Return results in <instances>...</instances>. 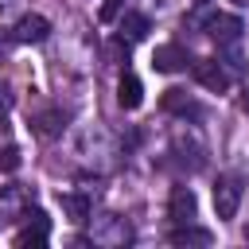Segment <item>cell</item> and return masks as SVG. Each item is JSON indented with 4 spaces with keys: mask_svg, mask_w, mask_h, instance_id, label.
<instances>
[{
    "mask_svg": "<svg viewBox=\"0 0 249 249\" xmlns=\"http://www.w3.org/2000/svg\"><path fill=\"white\" fill-rule=\"evenodd\" d=\"M195 82H198V86H206L210 93H226L230 74L222 70V62H218V58H198V62H195Z\"/></svg>",
    "mask_w": 249,
    "mask_h": 249,
    "instance_id": "7a4b0ae2",
    "label": "cell"
},
{
    "mask_svg": "<svg viewBox=\"0 0 249 249\" xmlns=\"http://www.w3.org/2000/svg\"><path fill=\"white\" fill-rule=\"evenodd\" d=\"M12 35H16V43H43V39L51 35V23H47L43 16H23V19L12 27Z\"/></svg>",
    "mask_w": 249,
    "mask_h": 249,
    "instance_id": "52a82bcc",
    "label": "cell"
},
{
    "mask_svg": "<svg viewBox=\"0 0 249 249\" xmlns=\"http://www.w3.org/2000/svg\"><path fill=\"white\" fill-rule=\"evenodd\" d=\"M245 113H249V89H245Z\"/></svg>",
    "mask_w": 249,
    "mask_h": 249,
    "instance_id": "ffe728a7",
    "label": "cell"
},
{
    "mask_svg": "<svg viewBox=\"0 0 249 249\" xmlns=\"http://www.w3.org/2000/svg\"><path fill=\"white\" fill-rule=\"evenodd\" d=\"M23 218H27L31 226L16 233V245H19V249H39V245H47V233H51V222H47V214H43V210H27Z\"/></svg>",
    "mask_w": 249,
    "mask_h": 249,
    "instance_id": "6da1fadb",
    "label": "cell"
},
{
    "mask_svg": "<svg viewBox=\"0 0 249 249\" xmlns=\"http://www.w3.org/2000/svg\"><path fill=\"white\" fill-rule=\"evenodd\" d=\"M12 43H16V35H0V58L8 54V47H12Z\"/></svg>",
    "mask_w": 249,
    "mask_h": 249,
    "instance_id": "e0dca14e",
    "label": "cell"
},
{
    "mask_svg": "<svg viewBox=\"0 0 249 249\" xmlns=\"http://www.w3.org/2000/svg\"><path fill=\"white\" fill-rule=\"evenodd\" d=\"M121 4H124V0H105V4H101V19L113 23V19L121 16Z\"/></svg>",
    "mask_w": 249,
    "mask_h": 249,
    "instance_id": "2e32d148",
    "label": "cell"
},
{
    "mask_svg": "<svg viewBox=\"0 0 249 249\" xmlns=\"http://www.w3.org/2000/svg\"><path fill=\"white\" fill-rule=\"evenodd\" d=\"M167 241H171V245H210V241H214V233H210V230H202V226H195V222H183L179 230H171V233H167Z\"/></svg>",
    "mask_w": 249,
    "mask_h": 249,
    "instance_id": "ba28073f",
    "label": "cell"
},
{
    "mask_svg": "<svg viewBox=\"0 0 249 249\" xmlns=\"http://www.w3.org/2000/svg\"><path fill=\"white\" fill-rule=\"evenodd\" d=\"M191 58H187V51L179 47V43H163V47H156V54H152V70H160V74H175V70H183Z\"/></svg>",
    "mask_w": 249,
    "mask_h": 249,
    "instance_id": "5b68a950",
    "label": "cell"
},
{
    "mask_svg": "<svg viewBox=\"0 0 249 249\" xmlns=\"http://www.w3.org/2000/svg\"><path fill=\"white\" fill-rule=\"evenodd\" d=\"M195 210H198V202H195L191 187H175L171 198H167V218L183 226V222H195Z\"/></svg>",
    "mask_w": 249,
    "mask_h": 249,
    "instance_id": "8992f818",
    "label": "cell"
},
{
    "mask_svg": "<svg viewBox=\"0 0 249 249\" xmlns=\"http://www.w3.org/2000/svg\"><path fill=\"white\" fill-rule=\"evenodd\" d=\"M117 101H121L124 109H136V105L144 101V86H140L136 74H121V82H117Z\"/></svg>",
    "mask_w": 249,
    "mask_h": 249,
    "instance_id": "30bf717a",
    "label": "cell"
},
{
    "mask_svg": "<svg viewBox=\"0 0 249 249\" xmlns=\"http://www.w3.org/2000/svg\"><path fill=\"white\" fill-rule=\"evenodd\" d=\"M233 4H241V8H245V4H249V0H233Z\"/></svg>",
    "mask_w": 249,
    "mask_h": 249,
    "instance_id": "44dd1931",
    "label": "cell"
},
{
    "mask_svg": "<svg viewBox=\"0 0 249 249\" xmlns=\"http://www.w3.org/2000/svg\"><path fill=\"white\" fill-rule=\"evenodd\" d=\"M195 4H202V0H195Z\"/></svg>",
    "mask_w": 249,
    "mask_h": 249,
    "instance_id": "7402d4cb",
    "label": "cell"
},
{
    "mask_svg": "<svg viewBox=\"0 0 249 249\" xmlns=\"http://www.w3.org/2000/svg\"><path fill=\"white\" fill-rule=\"evenodd\" d=\"M62 210H66L74 222H86V218H89V198H86V195H62Z\"/></svg>",
    "mask_w": 249,
    "mask_h": 249,
    "instance_id": "4fadbf2b",
    "label": "cell"
},
{
    "mask_svg": "<svg viewBox=\"0 0 249 249\" xmlns=\"http://www.w3.org/2000/svg\"><path fill=\"white\" fill-rule=\"evenodd\" d=\"M206 35L218 43V47H233L241 39V19L237 16H210L206 19Z\"/></svg>",
    "mask_w": 249,
    "mask_h": 249,
    "instance_id": "277c9868",
    "label": "cell"
},
{
    "mask_svg": "<svg viewBox=\"0 0 249 249\" xmlns=\"http://www.w3.org/2000/svg\"><path fill=\"white\" fill-rule=\"evenodd\" d=\"M62 124H66V117H62L58 109H47V113L35 121V132H39V136H58V132H62Z\"/></svg>",
    "mask_w": 249,
    "mask_h": 249,
    "instance_id": "7c38bea8",
    "label": "cell"
},
{
    "mask_svg": "<svg viewBox=\"0 0 249 249\" xmlns=\"http://www.w3.org/2000/svg\"><path fill=\"white\" fill-rule=\"evenodd\" d=\"M237 202H241V187H237L233 179H218V183H214V214H218L222 222H230V218L237 214Z\"/></svg>",
    "mask_w": 249,
    "mask_h": 249,
    "instance_id": "3957f363",
    "label": "cell"
},
{
    "mask_svg": "<svg viewBox=\"0 0 249 249\" xmlns=\"http://www.w3.org/2000/svg\"><path fill=\"white\" fill-rule=\"evenodd\" d=\"M12 8H16V0H0V16H4V12H12Z\"/></svg>",
    "mask_w": 249,
    "mask_h": 249,
    "instance_id": "ac0fdd59",
    "label": "cell"
},
{
    "mask_svg": "<svg viewBox=\"0 0 249 249\" xmlns=\"http://www.w3.org/2000/svg\"><path fill=\"white\" fill-rule=\"evenodd\" d=\"M163 109L167 113H179V117L198 113V105H195V97H187V89H163Z\"/></svg>",
    "mask_w": 249,
    "mask_h": 249,
    "instance_id": "8fae6325",
    "label": "cell"
},
{
    "mask_svg": "<svg viewBox=\"0 0 249 249\" xmlns=\"http://www.w3.org/2000/svg\"><path fill=\"white\" fill-rule=\"evenodd\" d=\"M148 31H152V23H148L144 12H124V16H121V39L140 43V39H148Z\"/></svg>",
    "mask_w": 249,
    "mask_h": 249,
    "instance_id": "9c48e42d",
    "label": "cell"
},
{
    "mask_svg": "<svg viewBox=\"0 0 249 249\" xmlns=\"http://www.w3.org/2000/svg\"><path fill=\"white\" fill-rule=\"evenodd\" d=\"M0 93H4V89H0ZM0 109H8V97H0Z\"/></svg>",
    "mask_w": 249,
    "mask_h": 249,
    "instance_id": "d6986e66",
    "label": "cell"
},
{
    "mask_svg": "<svg viewBox=\"0 0 249 249\" xmlns=\"http://www.w3.org/2000/svg\"><path fill=\"white\" fill-rule=\"evenodd\" d=\"M19 160H23V156H19V148H16V144H4V148H0V171H16V167H19Z\"/></svg>",
    "mask_w": 249,
    "mask_h": 249,
    "instance_id": "5bb4252c",
    "label": "cell"
},
{
    "mask_svg": "<svg viewBox=\"0 0 249 249\" xmlns=\"http://www.w3.org/2000/svg\"><path fill=\"white\" fill-rule=\"evenodd\" d=\"M19 198H23V191H19V187H8V191L0 195V214H16Z\"/></svg>",
    "mask_w": 249,
    "mask_h": 249,
    "instance_id": "9a60e30c",
    "label": "cell"
}]
</instances>
